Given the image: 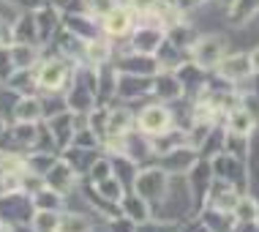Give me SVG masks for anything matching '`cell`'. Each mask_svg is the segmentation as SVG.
<instances>
[{
	"label": "cell",
	"mask_w": 259,
	"mask_h": 232,
	"mask_svg": "<svg viewBox=\"0 0 259 232\" xmlns=\"http://www.w3.org/2000/svg\"><path fill=\"white\" fill-rule=\"evenodd\" d=\"M38 80L47 88H60L66 80V66L63 63H44V68L38 71Z\"/></svg>",
	"instance_id": "cell-1"
},
{
	"label": "cell",
	"mask_w": 259,
	"mask_h": 232,
	"mask_svg": "<svg viewBox=\"0 0 259 232\" xmlns=\"http://www.w3.org/2000/svg\"><path fill=\"white\" fill-rule=\"evenodd\" d=\"M128 25H131V17H128V11H123V9L109 11L107 19H104V27H107L112 36H120V33H125V30H128Z\"/></svg>",
	"instance_id": "cell-2"
},
{
	"label": "cell",
	"mask_w": 259,
	"mask_h": 232,
	"mask_svg": "<svg viewBox=\"0 0 259 232\" xmlns=\"http://www.w3.org/2000/svg\"><path fill=\"white\" fill-rule=\"evenodd\" d=\"M142 126L148 131H164L166 129V112L164 109H148L142 115Z\"/></svg>",
	"instance_id": "cell-3"
},
{
	"label": "cell",
	"mask_w": 259,
	"mask_h": 232,
	"mask_svg": "<svg viewBox=\"0 0 259 232\" xmlns=\"http://www.w3.org/2000/svg\"><path fill=\"white\" fill-rule=\"evenodd\" d=\"M248 129H251V118L246 115V112H235V115H232V131L246 134Z\"/></svg>",
	"instance_id": "cell-4"
},
{
	"label": "cell",
	"mask_w": 259,
	"mask_h": 232,
	"mask_svg": "<svg viewBox=\"0 0 259 232\" xmlns=\"http://www.w3.org/2000/svg\"><path fill=\"white\" fill-rule=\"evenodd\" d=\"M36 227H38V232H52L55 227H58V221H55V216H50V213H41L38 219H36Z\"/></svg>",
	"instance_id": "cell-5"
},
{
	"label": "cell",
	"mask_w": 259,
	"mask_h": 232,
	"mask_svg": "<svg viewBox=\"0 0 259 232\" xmlns=\"http://www.w3.org/2000/svg\"><path fill=\"white\" fill-rule=\"evenodd\" d=\"M254 66L259 68V52H254Z\"/></svg>",
	"instance_id": "cell-6"
},
{
	"label": "cell",
	"mask_w": 259,
	"mask_h": 232,
	"mask_svg": "<svg viewBox=\"0 0 259 232\" xmlns=\"http://www.w3.org/2000/svg\"><path fill=\"white\" fill-rule=\"evenodd\" d=\"M0 232H6V229H0Z\"/></svg>",
	"instance_id": "cell-7"
}]
</instances>
